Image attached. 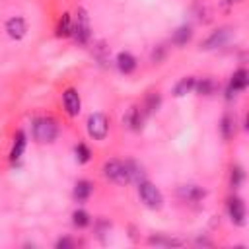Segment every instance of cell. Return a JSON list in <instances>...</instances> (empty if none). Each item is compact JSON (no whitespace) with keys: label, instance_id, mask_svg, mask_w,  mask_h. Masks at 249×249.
I'll return each instance as SVG.
<instances>
[{"label":"cell","instance_id":"27","mask_svg":"<svg viewBox=\"0 0 249 249\" xmlns=\"http://www.w3.org/2000/svg\"><path fill=\"white\" fill-rule=\"evenodd\" d=\"M163 56H165V47H161V45H160V47H156V49H154V53H152V60H154V62H160Z\"/></svg>","mask_w":249,"mask_h":249},{"label":"cell","instance_id":"7","mask_svg":"<svg viewBox=\"0 0 249 249\" xmlns=\"http://www.w3.org/2000/svg\"><path fill=\"white\" fill-rule=\"evenodd\" d=\"M62 107H64V113L70 117V119H76L82 111V97L78 93L76 88L68 86L62 89Z\"/></svg>","mask_w":249,"mask_h":249},{"label":"cell","instance_id":"6","mask_svg":"<svg viewBox=\"0 0 249 249\" xmlns=\"http://www.w3.org/2000/svg\"><path fill=\"white\" fill-rule=\"evenodd\" d=\"M247 86H249V74H247V70H245V68H237V70L231 74L230 82H228V88H226V99L231 101L237 93L245 91Z\"/></svg>","mask_w":249,"mask_h":249},{"label":"cell","instance_id":"23","mask_svg":"<svg viewBox=\"0 0 249 249\" xmlns=\"http://www.w3.org/2000/svg\"><path fill=\"white\" fill-rule=\"evenodd\" d=\"M72 224H74V228L84 230V228H88V226L91 224V216H89L84 208H76V210L72 212Z\"/></svg>","mask_w":249,"mask_h":249},{"label":"cell","instance_id":"18","mask_svg":"<svg viewBox=\"0 0 249 249\" xmlns=\"http://www.w3.org/2000/svg\"><path fill=\"white\" fill-rule=\"evenodd\" d=\"M191 39H193V27L187 25V23L179 25V27L173 31V35H171V43L177 45V47H185Z\"/></svg>","mask_w":249,"mask_h":249},{"label":"cell","instance_id":"4","mask_svg":"<svg viewBox=\"0 0 249 249\" xmlns=\"http://www.w3.org/2000/svg\"><path fill=\"white\" fill-rule=\"evenodd\" d=\"M136 185H138V196L146 208H150V210H161L163 208V195L152 181L142 179Z\"/></svg>","mask_w":249,"mask_h":249},{"label":"cell","instance_id":"19","mask_svg":"<svg viewBox=\"0 0 249 249\" xmlns=\"http://www.w3.org/2000/svg\"><path fill=\"white\" fill-rule=\"evenodd\" d=\"M220 132L224 140H231L235 136V117L231 113H226L220 121Z\"/></svg>","mask_w":249,"mask_h":249},{"label":"cell","instance_id":"21","mask_svg":"<svg viewBox=\"0 0 249 249\" xmlns=\"http://www.w3.org/2000/svg\"><path fill=\"white\" fill-rule=\"evenodd\" d=\"M148 243L150 245H158V247H181L185 241L183 239H177V237H167V235H150L148 237Z\"/></svg>","mask_w":249,"mask_h":249},{"label":"cell","instance_id":"15","mask_svg":"<svg viewBox=\"0 0 249 249\" xmlns=\"http://www.w3.org/2000/svg\"><path fill=\"white\" fill-rule=\"evenodd\" d=\"M179 196L187 202H198L206 196V191L198 185H183V187H179Z\"/></svg>","mask_w":249,"mask_h":249},{"label":"cell","instance_id":"12","mask_svg":"<svg viewBox=\"0 0 249 249\" xmlns=\"http://www.w3.org/2000/svg\"><path fill=\"white\" fill-rule=\"evenodd\" d=\"M230 41V29L228 27H220L216 31H212V35L202 43L204 51H212V49H220Z\"/></svg>","mask_w":249,"mask_h":249},{"label":"cell","instance_id":"13","mask_svg":"<svg viewBox=\"0 0 249 249\" xmlns=\"http://www.w3.org/2000/svg\"><path fill=\"white\" fill-rule=\"evenodd\" d=\"M25 146H27V136H25L23 130H18L16 136H14L10 154H8V158H10L12 163H18V161L21 160V156H23V152H25Z\"/></svg>","mask_w":249,"mask_h":249},{"label":"cell","instance_id":"28","mask_svg":"<svg viewBox=\"0 0 249 249\" xmlns=\"http://www.w3.org/2000/svg\"><path fill=\"white\" fill-rule=\"evenodd\" d=\"M230 2H241V0H230Z\"/></svg>","mask_w":249,"mask_h":249},{"label":"cell","instance_id":"25","mask_svg":"<svg viewBox=\"0 0 249 249\" xmlns=\"http://www.w3.org/2000/svg\"><path fill=\"white\" fill-rule=\"evenodd\" d=\"M74 154H76V160L78 163H88L91 160V150L86 142H78L76 148H74Z\"/></svg>","mask_w":249,"mask_h":249},{"label":"cell","instance_id":"10","mask_svg":"<svg viewBox=\"0 0 249 249\" xmlns=\"http://www.w3.org/2000/svg\"><path fill=\"white\" fill-rule=\"evenodd\" d=\"M144 119H146V113L140 105H132L126 115H124V124L132 130V132H140L144 128Z\"/></svg>","mask_w":249,"mask_h":249},{"label":"cell","instance_id":"17","mask_svg":"<svg viewBox=\"0 0 249 249\" xmlns=\"http://www.w3.org/2000/svg\"><path fill=\"white\" fill-rule=\"evenodd\" d=\"M195 91H196L198 95H204V97L214 95V93L218 91V82H216L214 78H210V76L198 78V80H195Z\"/></svg>","mask_w":249,"mask_h":249},{"label":"cell","instance_id":"8","mask_svg":"<svg viewBox=\"0 0 249 249\" xmlns=\"http://www.w3.org/2000/svg\"><path fill=\"white\" fill-rule=\"evenodd\" d=\"M226 208H228V216L231 220L233 226H245V218H247V210H245V202L241 196H230L228 202H226Z\"/></svg>","mask_w":249,"mask_h":249},{"label":"cell","instance_id":"14","mask_svg":"<svg viewBox=\"0 0 249 249\" xmlns=\"http://www.w3.org/2000/svg\"><path fill=\"white\" fill-rule=\"evenodd\" d=\"M93 193V183L88 181V179H78L76 185H74V191H72V196L76 202H86Z\"/></svg>","mask_w":249,"mask_h":249},{"label":"cell","instance_id":"2","mask_svg":"<svg viewBox=\"0 0 249 249\" xmlns=\"http://www.w3.org/2000/svg\"><path fill=\"white\" fill-rule=\"evenodd\" d=\"M31 132H33L35 142H39V144H53L58 138L60 128H58V123L53 117H37V119H33Z\"/></svg>","mask_w":249,"mask_h":249},{"label":"cell","instance_id":"9","mask_svg":"<svg viewBox=\"0 0 249 249\" xmlns=\"http://www.w3.org/2000/svg\"><path fill=\"white\" fill-rule=\"evenodd\" d=\"M4 29H6V35H8L10 39L21 41V39L27 35V21H25V18H21V16H14V18H10V19L6 21Z\"/></svg>","mask_w":249,"mask_h":249},{"label":"cell","instance_id":"3","mask_svg":"<svg viewBox=\"0 0 249 249\" xmlns=\"http://www.w3.org/2000/svg\"><path fill=\"white\" fill-rule=\"evenodd\" d=\"M72 37L76 43L80 45H88V41L91 39V21H89V14L86 8H78L76 14L72 16Z\"/></svg>","mask_w":249,"mask_h":249},{"label":"cell","instance_id":"24","mask_svg":"<svg viewBox=\"0 0 249 249\" xmlns=\"http://www.w3.org/2000/svg\"><path fill=\"white\" fill-rule=\"evenodd\" d=\"M243 179H245V171H243V167L241 165H231V169H230V185H231V189H239L241 187V183H243Z\"/></svg>","mask_w":249,"mask_h":249},{"label":"cell","instance_id":"26","mask_svg":"<svg viewBox=\"0 0 249 249\" xmlns=\"http://www.w3.org/2000/svg\"><path fill=\"white\" fill-rule=\"evenodd\" d=\"M54 247H56V249H70V247H74V239H70V237H60V239L54 243Z\"/></svg>","mask_w":249,"mask_h":249},{"label":"cell","instance_id":"20","mask_svg":"<svg viewBox=\"0 0 249 249\" xmlns=\"http://www.w3.org/2000/svg\"><path fill=\"white\" fill-rule=\"evenodd\" d=\"M195 76H185V78H181L175 86H173V95L175 97H185L187 93H191L193 89H195Z\"/></svg>","mask_w":249,"mask_h":249},{"label":"cell","instance_id":"16","mask_svg":"<svg viewBox=\"0 0 249 249\" xmlns=\"http://www.w3.org/2000/svg\"><path fill=\"white\" fill-rule=\"evenodd\" d=\"M54 35H56L58 39L72 37V14H70V12H62V16H60L58 21H56Z\"/></svg>","mask_w":249,"mask_h":249},{"label":"cell","instance_id":"5","mask_svg":"<svg viewBox=\"0 0 249 249\" xmlns=\"http://www.w3.org/2000/svg\"><path fill=\"white\" fill-rule=\"evenodd\" d=\"M86 132L91 140H97V142L105 140L109 134V117L101 111L89 113L86 119Z\"/></svg>","mask_w":249,"mask_h":249},{"label":"cell","instance_id":"22","mask_svg":"<svg viewBox=\"0 0 249 249\" xmlns=\"http://www.w3.org/2000/svg\"><path fill=\"white\" fill-rule=\"evenodd\" d=\"M160 105H161V95H160L158 91H150V93L146 95L144 103H142V109H144V113H146V117H148V115H154V113L160 109Z\"/></svg>","mask_w":249,"mask_h":249},{"label":"cell","instance_id":"1","mask_svg":"<svg viewBox=\"0 0 249 249\" xmlns=\"http://www.w3.org/2000/svg\"><path fill=\"white\" fill-rule=\"evenodd\" d=\"M101 173L107 181L115 183V185H130V183H138L144 179V171L142 165L134 160H117L111 158L107 161H103L101 165Z\"/></svg>","mask_w":249,"mask_h":249},{"label":"cell","instance_id":"11","mask_svg":"<svg viewBox=\"0 0 249 249\" xmlns=\"http://www.w3.org/2000/svg\"><path fill=\"white\" fill-rule=\"evenodd\" d=\"M115 64H117V68H119L121 74H132L136 70V66H138V60H136V56L132 53L121 51L115 56Z\"/></svg>","mask_w":249,"mask_h":249}]
</instances>
